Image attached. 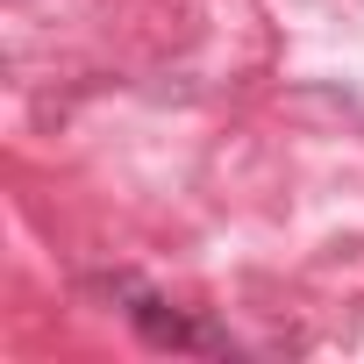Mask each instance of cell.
<instances>
[{
	"mask_svg": "<svg viewBox=\"0 0 364 364\" xmlns=\"http://www.w3.org/2000/svg\"><path fill=\"white\" fill-rule=\"evenodd\" d=\"M114 300H129L136 336L157 343V350H208V357L229 350V336H222L215 321H200V314H186V307H171V300H157V293H143L136 279H114Z\"/></svg>",
	"mask_w": 364,
	"mask_h": 364,
	"instance_id": "obj_1",
	"label": "cell"
}]
</instances>
